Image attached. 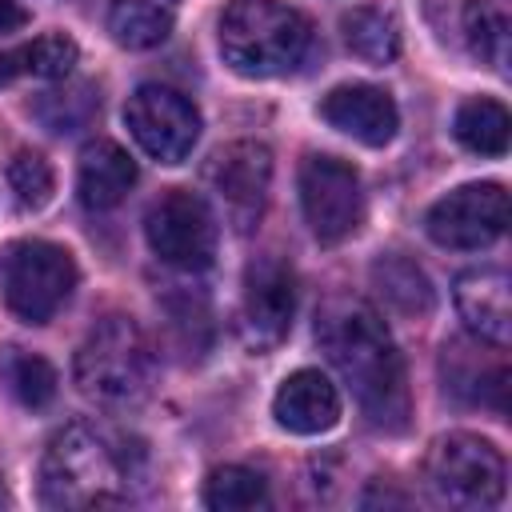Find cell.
Returning <instances> with one entry per match:
<instances>
[{"label":"cell","mask_w":512,"mask_h":512,"mask_svg":"<svg viewBox=\"0 0 512 512\" xmlns=\"http://www.w3.org/2000/svg\"><path fill=\"white\" fill-rule=\"evenodd\" d=\"M432 492L452 508H496L508 488V468L496 444L472 432H448L424 460Z\"/></svg>","instance_id":"obj_6"},{"label":"cell","mask_w":512,"mask_h":512,"mask_svg":"<svg viewBox=\"0 0 512 512\" xmlns=\"http://www.w3.org/2000/svg\"><path fill=\"white\" fill-rule=\"evenodd\" d=\"M76 388L112 412L140 408L156 384V348L132 316H104L76 352Z\"/></svg>","instance_id":"obj_3"},{"label":"cell","mask_w":512,"mask_h":512,"mask_svg":"<svg viewBox=\"0 0 512 512\" xmlns=\"http://www.w3.org/2000/svg\"><path fill=\"white\" fill-rule=\"evenodd\" d=\"M8 184H12V196H16V204L24 212H40L56 192V172L40 152L20 148L8 160Z\"/></svg>","instance_id":"obj_26"},{"label":"cell","mask_w":512,"mask_h":512,"mask_svg":"<svg viewBox=\"0 0 512 512\" xmlns=\"http://www.w3.org/2000/svg\"><path fill=\"white\" fill-rule=\"evenodd\" d=\"M204 184L224 208V220L236 232H252L268 208L272 188V152L256 140H232L212 152L204 168Z\"/></svg>","instance_id":"obj_9"},{"label":"cell","mask_w":512,"mask_h":512,"mask_svg":"<svg viewBox=\"0 0 512 512\" xmlns=\"http://www.w3.org/2000/svg\"><path fill=\"white\" fill-rule=\"evenodd\" d=\"M296 316V276L284 260L260 256L244 272V292H240V336L248 348L268 352L276 348Z\"/></svg>","instance_id":"obj_12"},{"label":"cell","mask_w":512,"mask_h":512,"mask_svg":"<svg viewBox=\"0 0 512 512\" xmlns=\"http://www.w3.org/2000/svg\"><path fill=\"white\" fill-rule=\"evenodd\" d=\"M132 184H136V164L120 144H112V140L84 144L80 168H76V192L88 212L116 208L132 192Z\"/></svg>","instance_id":"obj_17"},{"label":"cell","mask_w":512,"mask_h":512,"mask_svg":"<svg viewBox=\"0 0 512 512\" xmlns=\"http://www.w3.org/2000/svg\"><path fill=\"white\" fill-rule=\"evenodd\" d=\"M300 208L320 244L348 240L364 220V188L352 164L312 152L300 164Z\"/></svg>","instance_id":"obj_7"},{"label":"cell","mask_w":512,"mask_h":512,"mask_svg":"<svg viewBox=\"0 0 512 512\" xmlns=\"http://www.w3.org/2000/svg\"><path fill=\"white\" fill-rule=\"evenodd\" d=\"M320 116L324 124H332L336 132L368 144V148H384L396 128H400V112L396 100L376 88V84H340L320 100Z\"/></svg>","instance_id":"obj_14"},{"label":"cell","mask_w":512,"mask_h":512,"mask_svg":"<svg viewBox=\"0 0 512 512\" xmlns=\"http://www.w3.org/2000/svg\"><path fill=\"white\" fill-rule=\"evenodd\" d=\"M508 108L492 96H472L456 108V120H452V132L456 140L476 152V156H504L508 152Z\"/></svg>","instance_id":"obj_22"},{"label":"cell","mask_w":512,"mask_h":512,"mask_svg":"<svg viewBox=\"0 0 512 512\" xmlns=\"http://www.w3.org/2000/svg\"><path fill=\"white\" fill-rule=\"evenodd\" d=\"M316 344L376 428L400 432L408 424L412 400L404 356L372 304H364L360 296H332L328 304H320Z\"/></svg>","instance_id":"obj_1"},{"label":"cell","mask_w":512,"mask_h":512,"mask_svg":"<svg viewBox=\"0 0 512 512\" xmlns=\"http://www.w3.org/2000/svg\"><path fill=\"white\" fill-rule=\"evenodd\" d=\"M180 0H112L108 8V32L120 48L144 52L168 40L176 28Z\"/></svg>","instance_id":"obj_20"},{"label":"cell","mask_w":512,"mask_h":512,"mask_svg":"<svg viewBox=\"0 0 512 512\" xmlns=\"http://www.w3.org/2000/svg\"><path fill=\"white\" fill-rule=\"evenodd\" d=\"M28 20V12L16 4V0H0V32H12V28H20Z\"/></svg>","instance_id":"obj_28"},{"label":"cell","mask_w":512,"mask_h":512,"mask_svg":"<svg viewBox=\"0 0 512 512\" xmlns=\"http://www.w3.org/2000/svg\"><path fill=\"white\" fill-rule=\"evenodd\" d=\"M4 500H8V496H4V480H0V504H4Z\"/></svg>","instance_id":"obj_29"},{"label":"cell","mask_w":512,"mask_h":512,"mask_svg":"<svg viewBox=\"0 0 512 512\" xmlns=\"http://www.w3.org/2000/svg\"><path fill=\"white\" fill-rule=\"evenodd\" d=\"M344 44L364 60V64H392L400 56V24L388 8L360 4L340 16Z\"/></svg>","instance_id":"obj_21"},{"label":"cell","mask_w":512,"mask_h":512,"mask_svg":"<svg viewBox=\"0 0 512 512\" xmlns=\"http://www.w3.org/2000/svg\"><path fill=\"white\" fill-rule=\"evenodd\" d=\"M368 276H372L376 296H380L392 312H400V316H408V320L428 316V312L436 308V288H432L428 272H424L412 256H404V252H384V256H376Z\"/></svg>","instance_id":"obj_18"},{"label":"cell","mask_w":512,"mask_h":512,"mask_svg":"<svg viewBox=\"0 0 512 512\" xmlns=\"http://www.w3.org/2000/svg\"><path fill=\"white\" fill-rule=\"evenodd\" d=\"M144 488V456L128 452L96 424H64L40 460V496L48 508H116Z\"/></svg>","instance_id":"obj_2"},{"label":"cell","mask_w":512,"mask_h":512,"mask_svg":"<svg viewBox=\"0 0 512 512\" xmlns=\"http://www.w3.org/2000/svg\"><path fill=\"white\" fill-rule=\"evenodd\" d=\"M76 260L52 240H16L0 256V288L24 324H48L76 288Z\"/></svg>","instance_id":"obj_5"},{"label":"cell","mask_w":512,"mask_h":512,"mask_svg":"<svg viewBox=\"0 0 512 512\" xmlns=\"http://www.w3.org/2000/svg\"><path fill=\"white\" fill-rule=\"evenodd\" d=\"M440 372L444 388L468 404L504 412L508 408V364L496 344L484 348V340H448L440 352Z\"/></svg>","instance_id":"obj_13"},{"label":"cell","mask_w":512,"mask_h":512,"mask_svg":"<svg viewBox=\"0 0 512 512\" xmlns=\"http://www.w3.org/2000/svg\"><path fill=\"white\" fill-rule=\"evenodd\" d=\"M272 416L280 428H288L296 436H320L340 424V392L324 372L300 368L276 388Z\"/></svg>","instance_id":"obj_15"},{"label":"cell","mask_w":512,"mask_h":512,"mask_svg":"<svg viewBox=\"0 0 512 512\" xmlns=\"http://www.w3.org/2000/svg\"><path fill=\"white\" fill-rule=\"evenodd\" d=\"M204 504L216 508V512H248V508H260V504H268V480L256 468L224 464V468H216L208 476Z\"/></svg>","instance_id":"obj_25"},{"label":"cell","mask_w":512,"mask_h":512,"mask_svg":"<svg viewBox=\"0 0 512 512\" xmlns=\"http://www.w3.org/2000/svg\"><path fill=\"white\" fill-rule=\"evenodd\" d=\"M0 380L4 388L16 396V404L24 408H48L56 400V368L36 356V352H24V348H8L4 360H0Z\"/></svg>","instance_id":"obj_23"},{"label":"cell","mask_w":512,"mask_h":512,"mask_svg":"<svg viewBox=\"0 0 512 512\" xmlns=\"http://www.w3.org/2000/svg\"><path fill=\"white\" fill-rule=\"evenodd\" d=\"M96 108H100V96H92L88 84H76V88H64V92H44L32 104V112L40 116V124L48 132H60V136L84 128Z\"/></svg>","instance_id":"obj_27"},{"label":"cell","mask_w":512,"mask_h":512,"mask_svg":"<svg viewBox=\"0 0 512 512\" xmlns=\"http://www.w3.org/2000/svg\"><path fill=\"white\" fill-rule=\"evenodd\" d=\"M464 32L476 60H484L496 72H508V12L496 0H468Z\"/></svg>","instance_id":"obj_24"},{"label":"cell","mask_w":512,"mask_h":512,"mask_svg":"<svg viewBox=\"0 0 512 512\" xmlns=\"http://www.w3.org/2000/svg\"><path fill=\"white\" fill-rule=\"evenodd\" d=\"M144 236H148V248L164 264H172L180 272H200L216 256V220H212V208L204 204V196H196L188 188H168L148 208Z\"/></svg>","instance_id":"obj_8"},{"label":"cell","mask_w":512,"mask_h":512,"mask_svg":"<svg viewBox=\"0 0 512 512\" xmlns=\"http://www.w3.org/2000/svg\"><path fill=\"white\" fill-rule=\"evenodd\" d=\"M80 60V48L72 36L64 32H44L20 48H8L0 52V88L20 80V76H32V80H64Z\"/></svg>","instance_id":"obj_19"},{"label":"cell","mask_w":512,"mask_h":512,"mask_svg":"<svg viewBox=\"0 0 512 512\" xmlns=\"http://www.w3.org/2000/svg\"><path fill=\"white\" fill-rule=\"evenodd\" d=\"M456 312L476 340L504 348L512 336L508 272L504 268H472V272L456 276Z\"/></svg>","instance_id":"obj_16"},{"label":"cell","mask_w":512,"mask_h":512,"mask_svg":"<svg viewBox=\"0 0 512 512\" xmlns=\"http://www.w3.org/2000/svg\"><path fill=\"white\" fill-rule=\"evenodd\" d=\"M312 48V24L284 0H232L220 12V52L240 76H288Z\"/></svg>","instance_id":"obj_4"},{"label":"cell","mask_w":512,"mask_h":512,"mask_svg":"<svg viewBox=\"0 0 512 512\" xmlns=\"http://www.w3.org/2000/svg\"><path fill=\"white\" fill-rule=\"evenodd\" d=\"M424 228L440 248H488L508 228V192L496 180L460 184L428 208Z\"/></svg>","instance_id":"obj_11"},{"label":"cell","mask_w":512,"mask_h":512,"mask_svg":"<svg viewBox=\"0 0 512 512\" xmlns=\"http://www.w3.org/2000/svg\"><path fill=\"white\" fill-rule=\"evenodd\" d=\"M124 124L132 140L160 164H180L200 140L196 104L168 84H140L124 104Z\"/></svg>","instance_id":"obj_10"}]
</instances>
